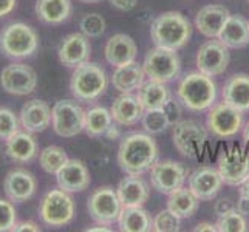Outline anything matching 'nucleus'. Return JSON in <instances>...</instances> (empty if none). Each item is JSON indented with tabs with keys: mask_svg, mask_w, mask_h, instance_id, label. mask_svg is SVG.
<instances>
[{
	"mask_svg": "<svg viewBox=\"0 0 249 232\" xmlns=\"http://www.w3.org/2000/svg\"><path fill=\"white\" fill-rule=\"evenodd\" d=\"M158 144L147 133L125 135L118 149V164L132 177H141L158 161Z\"/></svg>",
	"mask_w": 249,
	"mask_h": 232,
	"instance_id": "obj_1",
	"label": "nucleus"
},
{
	"mask_svg": "<svg viewBox=\"0 0 249 232\" xmlns=\"http://www.w3.org/2000/svg\"><path fill=\"white\" fill-rule=\"evenodd\" d=\"M192 36V27L186 17L178 11L160 14L150 27V37L157 47L170 50L183 48Z\"/></svg>",
	"mask_w": 249,
	"mask_h": 232,
	"instance_id": "obj_2",
	"label": "nucleus"
},
{
	"mask_svg": "<svg viewBox=\"0 0 249 232\" xmlns=\"http://www.w3.org/2000/svg\"><path fill=\"white\" fill-rule=\"evenodd\" d=\"M179 102L192 111H204L215 104L217 87L212 77L201 71L186 74L178 85Z\"/></svg>",
	"mask_w": 249,
	"mask_h": 232,
	"instance_id": "obj_3",
	"label": "nucleus"
},
{
	"mask_svg": "<svg viewBox=\"0 0 249 232\" xmlns=\"http://www.w3.org/2000/svg\"><path fill=\"white\" fill-rule=\"evenodd\" d=\"M108 87L106 70L96 62H84L73 70L70 90L76 101L91 102L104 94Z\"/></svg>",
	"mask_w": 249,
	"mask_h": 232,
	"instance_id": "obj_4",
	"label": "nucleus"
},
{
	"mask_svg": "<svg viewBox=\"0 0 249 232\" xmlns=\"http://www.w3.org/2000/svg\"><path fill=\"white\" fill-rule=\"evenodd\" d=\"M39 48V36L30 25L13 22L0 31V51L10 59L20 61L33 56Z\"/></svg>",
	"mask_w": 249,
	"mask_h": 232,
	"instance_id": "obj_5",
	"label": "nucleus"
},
{
	"mask_svg": "<svg viewBox=\"0 0 249 232\" xmlns=\"http://www.w3.org/2000/svg\"><path fill=\"white\" fill-rule=\"evenodd\" d=\"M39 217L42 223L51 228H62L74 218V201L70 192L64 189H51L39 204Z\"/></svg>",
	"mask_w": 249,
	"mask_h": 232,
	"instance_id": "obj_6",
	"label": "nucleus"
},
{
	"mask_svg": "<svg viewBox=\"0 0 249 232\" xmlns=\"http://www.w3.org/2000/svg\"><path fill=\"white\" fill-rule=\"evenodd\" d=\"M142 70L149 81L167 84L178 77L181 64H179V57L175 50L155 47L145 54Z\"/></svg>",
	"mask_w": 249,
	"mask_h": 232,
	"instance_id": "obj_7",
	"label": "nucleus"
},
{
	"mask_svg": "<svg viewBox=\"0 0 249 232\" xmlns=\"http://www.w3.org/2000/svg\"><path fill=\"white\" fill-rule=\"evenodd\" d=\"M85 111L74 99H61L51 108V125L56 135L73 138L84 130Z\"/></svg>",
	"mask_w": 249,
	"mask_h": 232,
	"instance_id": "obj_8",
	"label": "nucleus"
},
{
	"mask_svg": "<svg viewBox=\"0 0 249 232\" xmlns=\"http://www.w3.org/2000/svg\"><path fill=\"white\" fill-rule=\"evenodd\" d=\"M175 149L186 158L201 157L204 144L208 141V130L194 119H184L174 124L172 130Z\"/></svg>",
	"mask_w": 249,
	"mask_h": 232,
	"instance_id": "obj_9",
	"label": "nucleus"
},
{
	"mask_svg": "<svg viewBox=\"0 0 249 232\" xmlns=\"http://www.w3.org/2000/svg\"><path fill=\"white\" fill-rule=\"evenodd\" d=\"M87 209L93 221H96L98 225L110 226L121 215L123 203L113 187L102 186L89 196Z\"/></svg>",
	"mask_w": 249,
	"mask_h": 232,
	"instance_id": "obj_10",
	"label": "nucleus"
},
{
	"mask_svg": "<svg viewBox=\"0 0 249 232\" xmlns=\"http://www.w3.org/2000/svg\"><path fill=\"white\" fill-rule=\"evenodd\" d=\"M0 85L13 96H27L37 87L36 71L27 64L13 62L6 65L0 73Z\"/></svg>",
	"mask_w": 249,
	"mask_h": 232,
	"instance_id": "obj_11",
	"label": "nucleus"
},
{
	"mask_svg": "<svg viewBox=\"0 0 249 232\" xmlns=\"http://www.w3.org/2000/svg\"><path fill=\"white\" fill-rule=\"evenodd\" d=\"M243 127V111L234 108L228 102L213 104L209 108L208 128L220 138H232Z\"/></svg>",
	"mask_w": 249,
	"mask_h": 232,
	"instance_id": "obj_12",
	"label": "nucleus"
},
{
	"mask_svg": "<svg viewBox=\"0 0 249 232\" xmlns=\"http://www.w3.org/2000/svg\"><path fill=\"white\" fill-rule=\"evenodd\" d=\"M187 177L186 169L177 161H157L150 169V183L158 192L170 195L184 186Z\"/></svg>",
	"mask_w": 249,
	"mask_h": 232,
	"instance_id": "obj_13",
	"label": "nucleus"
},
{
	"mask_svg": "<svg viewBox=\"0 0 249 232\" xmlns=\"http://www.w3.org/2000/svg\"><path fill=\"white\" fill-rule=\"evenodd\" d=\"M229 50L220 40H208L200 47L196 53V67L198 71L211 77L220 76L226 71L229 65Z\"/></svg>",
	"mask_w": 249,
	"mask_h": 232,
	"instance_id": "obj_14",
	"label": "nucleus"
},
{
	"mask_svg": "<svg viewBox=\"0 0 249 232\" xmlns=\"http://www.w3.org/2000/svg\"><path fill=\"white\" fill-rule=\"evenodd\" d=\"M218 172L223 183L240 186L249 177V153L248 150H223L218 158Z\"/></svg>",
	"mask_w": 249,
	"mask_h": 232,
	"instance_id": "obj_15",
	"label": "nucleus"
},
{
	"mask_svg": "<svg viewBox=\"0 0 249 232\" xmlns=\"http://www.w3.org/2000/svg\"><path fill=\"white\" fill-rule=\"evenodd\" d=\"M91 47L89 37L82 33H71L65 36L57 48V57L62 65L76 68L78 65L90 61Z\"/></svg>",
	"mask_w": 249,
	"mask_h": 232,
	"instance_id": "obj_16",
	"label": "nucleus"
},
{
	"mask_svg": "<svg viewBox=\"0 0 249 232\" xmlns=\"http://www.w3.org/2000/svg\"><path fill=\"white\" fill-rule=\"evenodd\" d=\"M37 181L27 169H13L6 174L3 191L8 200L13 203H25L36 194Z\"/></svg>",
	"mask_w": 249,
	"mask_h": 232,
	"instance_id": "obj_17",
	"label": "nucleus"
},
{
	"mask_svg": "<svg viewBox=\"0 0 249 232\" xmlns=\"http://www.w3.org/2000/svg\"><path fill=\"white\" fill-rule=\"evenodd\" d=\"M223 186V178L218 169L198 167L189 177V189L200 201H209L215 198Z\"/></svg>",
	"mask_w": 249,
	"mask_h": 232,
	"instance_id": "obj_18",
	"label": "nucleus"
},
{
	"mask_svg": "<svg viewBox=\"0 0 249 232\" xmlns=\"http://www.w3.org/2000/svg\"><path fill=\"white\" fill-rule=\"evenodd\" d=\"M56 181L57 186L64 189V191L74 194L85 191L90 186L91 178L87 166L81 160L68 158L65 164L56 174Z\"/></svg>",
	"mask_w": 249,
	"mask_h": 232,
	"instance_id": "obj_19",
	"label": "nucleus"
},
{
	"mask_svg": "<svg viewBox=\"0 0 249 232\" xmlns=\"http://www.w3.org/2000/svg\"><path fill=\"white\" fill-rule=\"evenodd\" d=\"M20 127L30 133H40L51 124V108L45 101L31 99L25 102L19 113Z\"/></svg>",
	"mask_w": 249,
	"mask_h": 232,
	"instance_id": "obj_20",
	"label": "nucleus"
},
{
	"mask_svg": "<svg viewBox=\"0 0 249 232\" xmlns=\"http://www.w3.org/2000/svg\"><path fill=\"white\" fill-rule=\"evenodd\" d=\"M104 53L110 65L121 67L135 62L136 54H138V48H136L135 40L130 36L119 33L108 39Z\"/></svg>",
	"mask_w": 249,
	"mask_h": 232,
	"instance_id": "obj_21",
	"label": "nucleus"
},
{
	"mask_svg": "<svg viewBox=\"0 0 249 232\" xmlns=\"http://www.w3.org/2000/svg\"><path fill=\"white\" fill-rule=\"evenodd\" d=\"M110 111L113 121L119 125H133L141 121L145 110L138 96L130 93H123L121 96L113 101Z\"/></svg>",
	"mask_w": 249,
	"mask_h": 232,
	"instance_id": "obj_22",
	"label": "nucleus"
},
{
	"mask_svg": "<svg viewBox=\"0 0 249 232\" xmlns=\"http://www.w3.org/2000/svg\"><path fill=\"white\" fill-rule=\"evenodd\" d=\"M229 16L231 13L228 11V8H225L223 5L203 6L201 10L196 13L195 27L206 37H211V39L218 37L223 23L226 22Z\"/></svg>",
	"mask_w": 249,
	"mask_h": 232,
	"instance_id": "obj_23",
	"label": "nucleus"
},
{
	"mask_svg": "<svg viewBox=\"0 0 249 232\" xmlns=\"http://www.w3.org/2000/svg\"><path fill=\"white\" fill-rule=\"evenodd\" d=\"M218 40L228 48H243L249 44V22L238 14H231L218 34Z\"/></svg>",
	"mask_w": 249,
	"mask_h": 232,
	"instance_id": "obj_24",
	"label": "nucleus"
},
{
	"mask_svg": "<svg viewBox=\"0 0 249 232\" xmlns=\"http://www.w3.org/2000/svg\"><path fill=\"white\" fill-rule=\"evenodd\" d=\"M223 101L240 111L249 110V74L237 73L223 87Z\"/></svg>",
	"mask_w": 249,
	"mask_h": 232,
	"instance_id": "obj_25",
	"label": "nucleus"
},
{
	"mask_svg": "<svg viewBox=\"0 0 249 232\" xmlns=\"http://www.w3.org/2000/svg\"><path fill=\"white\" fill-rule=\"evenodd\" d=\"M37 19L45 25H62L70 19L73 5L71 0H37L34 6Z\"/></svg>",
	"mask_w": 249,
	"mask_h": 232,
	"instance_id": "obj_26",
	"label": "nucleus"
},
{
	"mask_svg": "<svg viewBox=\"0 0 249 232\" xmlns=\"http://www.w3.org/2000/svg\"><path fill=\"white\" fill-rule=\"evenodd\" d=\"M6 155L14 162H30L37 155V143L34 140L33 133L27 130H19L6 141Z\"/></svg>",
	"mask_w": 249,
	"mask_h": 232,
	"instance_id": "obj_27",
	"label": "nucleus"
},
{
	"mask_svg": "<svg viewBox=\"0 0 249 232\" xmlns=\"http://www.w3.org/2000/svg\"><path fill=\"white\" fill-rule=\"evenodd\" d=\"M145 73L142 70V65L138 62H130L127 65L116 67L111 76V84L119 93H132L138 90L144 84Z\"/></svg>",
	"mask_w": 249,
	"mask_h": 232,
	"instance_id": "obj_28",
	"label": "nucleus"
},
{
	"mask_svg": "<svg viewBox=\"0 0 249 232\" xmlns=\"http://www.w3.org/2000/svg\"><path fill=\"white\" fill-rule=\"evenodd\" d=\"M116 192L123 208L127 206H142L149 198V187L140 177L128 175L119 181Z\"/></svg>",
	"mask_w": 249,
	"mask_h": 232,
	"instance_id": "obj_29",
	"label": "nucleus"
},
{
	"mask_svg": "<svg viewBox=\"0 0 249 232\" xmlns=\"http://www.w3.org/2000/svg\"><path fill=\"white\" fill-rule=\"evenodd\" d=\"M118 225L123 232H150L153 231V218L142 206H127L121 211Z\"/></svg>",
	"mask_w": 249,
	"mask_h": 232,
	"instance_id": "obj_30",
	"label": "nucleus"
},
{
	"mask_svg": "<svg viewBox=\"0 0 249 232\" xmlns=\"http://www.w3.org/2000/svg\"><path fill=\"white\" fill-rule=\"evenodd\" d=\"M138 99L144 110H155V108H166L170 104V91L166 84L149 81L142 84L138 89Z\"/></svg>",
	"mask_w": 249,
	"mask_h": 232,
	"instance_id": "obj_31",
	"label": "nucleus"
},
{
	"mask_svg": "<svg viewBox=\"0 0 249 232\" xmlns=\"http://www.w3.org/2000/svg\"><path fill=\"white\" fill-rule=\"evenodd\" d=\"M198 201L200 200L192 194L191 189L181 187L169 195L167 209L179 218H191L198 209Z\"/></svg>",
	"mask_w": 249,
	"mask_h": 232,
	"instance_id": "obj_32",
	"label": "nucleus"
},
{
	"mask_svg": "<svg viewBox=\"0 0 249 232\" xmlns=\"http://www.w3.org/2000/svg\"><path fill=\"white\" fill-rule=\"evenodd\" d=\"M111 121H113V116H111L110 110L106 107H93L85 111L84 130L91 138H98V136L106 135L111 125Z\"/></svg>",
	"mask_w": 249,
	"mask_h": 232,
	"instance_id": "obj_33",
	"label": "nucleus"
},
{
	"mask_svg": "<svg viewBox=\"0 0 249 232\" xmlns=\"http://www.w3.org/2000/svg\"><path fill=\"white\" fill-rule=\"evenodd\" d=\"M68 157L67 152L59 147V145H47L40 150L39 153V164L44 169L47 174H53L56 175L59 169H61L65 162H67Z\"/></svg>",
	"mask_w": 249,
	"mask_h": 232,
	"instance_id": "obj_34",
	"label": "nucleus"
},
{
	"mask_svg": "<svg viewBox=\"0 0 249 232\" xmlns=\"http://www.w3.org/2000/svg\"><path fill=\"white\" fill-rule=\"evenodd\" d=\"M142 127L149 135H158L172 125L170 115L166 108H155V110H145L142 116Z\"/></svg>",
	"mask_w": 249,
	"mask_h": 232,
	"instance_id": "obj_35",
	"label": "nucleus"
},
{
	"mask_svg": "<svg viewBox=\"0 0 249 232\" xmlns=\"http://www.w3.org/2000/svg\"><path fill=\"white\" fill-rule=\"evenodd\" d=\"M217 229L220 232H248L249 226L243 214L238 212L237 208H234L220 215L217 221Z\"/></svg>",
	"mask_w": 249,
	"mask_h": 232,
	"instance_id": "obj_36",
	"label": "nucleus"
},
{
	"mask_svg": "<svg viewBox=\"0 0 249 232\" xmlns=\"http://www.w3.org/2000/svg\"><path fill=\"white\" fill-rule=\"evenodd\" d=\"M20 121L13 110L2 107L0 108V141H8L13 135L20 130Z\"/></svg>",
	"mask_w": 249,
	"mask_h": 232,
	"instance_id": "obj_37",
	"label": "nucleus"
},
{
	"mask_svg": "<svg viewBox=\"0 0 249 232\" xmlns=\"http://www.w3.org/2000/svg\"><path fill=\"white\" fill-rule=\"evenodd\" d=\"M81 33L85 34L89 39L101 37L106 31V19L98 13L85 14L79 22Z\"/></svg>",
	"mask_w": 249,
	"mask_h": 232,
	"instance_id": "obj_38",
	"label": "nucleus"
},
{
	"mask_svg": "<svg viewBox=\"0 0 249 232\" xmlns=\"http://www.w3.org/2000/svg\"><path fill=\"white\" fill-rule=\"evenodd\" d=\"M17 211L11 200L0 198V232L14 231L17 225Z\"/></svg>",
	"mask_w": 249,
	"mask_h": 232,
	"instance_id": "obj_39",
	"label": "nucleus"
},
{
	"mask_svg": "<svg viewBox=\"0 0 249 232\" xmlns=\"http://www.w3.org/2000/svg\"><path fill=\"white\" fill-rule=\"evenodd\" d=\"M179 217H177L174 212L164 209L157 214L153 218V231L157 232H178L179 231Z\"/></svg>",
	"mask_w": 249,
	"mask_h": 232,
	"instance_id": "obj_40",
	"label": "nucleus"
},
{
	"mask_svg": "<svg viewBox=\"0 0 249 232\" xmlns=\"http://www.w3.org/2000/svg\"><path fill=\"white\" fill-rule=\"evenodd\" d=\"M110 3L121 11H130L136 6L138 0H110Z\"/></svg>",
	"mask_w": 249,
	"mask_h": 232,
	"instance_id": "obj_41",
	"label": "nucleus"
},
{
	"mask_svg": "<svg viewBox=\"0 0 249 232\" xmlns=\"http://www.w3.org/2000/svg\"><path fill=\"white\" fill-rule=\"evenodd\" d=\"M235 206L231 203V200L229 198H221V200H218L217 203H215V214L220 217V215H223V214H226L228 211H231V209H234Z\"/></svg>",
	"mask_w": 249,
	"mask_h": 232,
	"instance_id": "obj_42",
	"label": "nucleus"
},
{
	"mask_svg": "<svg viewBox=\"0 0 249 232\" xmlns=\"http://www.w3.org/2000/svg\"><path fill=\"white\" fill-rule=\"evenodd\" d=\"M14 231H16V232H27V231L39 232L40 228H39L34 221H17V225L14 226Z\"/></svg>",
	"mask_w": 249,
	"mask_h": 232,
	"instance_id": "obj_43",
	"label": "nucleus"
},
{
	"mask_svg": "<svg viewBox=\"0 0 249 232\" xmlns=\"http://www.w3.org/2000/svg\"><path fill=\"white\" fill-rule=\"evenodd\" d=\"M17 0H0V19L6 17L8 14H11L16 8Z\"/></svg>",
	"mask_w": 249,
	"mask_h": 232,
	"instance_id": "obj_44",
	"label": "nucleus"
},
{
	"mask_svg": "<svg viewBox=\"0 0 249 232\" xmlns=\"http://www.w3.org/2000/svg\"><path fill=\"white\" fill-rule=\"evenodd\" d=\"M237 211L242 212L245 217H249V196H242L240 195V198L237 201Z\"/></svg>",
	"mask_w": 249,
	"mask_h": 232,
	"instance_id": "obj_45",
	"label": "nucleus"
},
{
	"mask_svg": "<svg viewBox=\"0 0 249 232\" xmlns=\"http://www.w3.org/2000/svg\"><path fill=\"white\" fill-rule=\"evenodd\" d=\"M215 231H218L217 225H212V223H198L194 228V232H215Z\"/></svg>",
	"mask_w": 249,
	"mask_h": 232,
	"instance_id": "obj_46",
	"label": "nucleus"
},
{
	"mask_svg": "<svg viewBox=\"0 0 249 232\" xmlns=\"http://www.w3.org/2000/svg\"><path fill=\"white\" fill-rule=\"evenodd\" d=\"M238 192H240V195H242V196H249V177L245 179L242 184H240Z\"/></svg>",
	"mask_w": 249,
	"mask_h": 232,
	"instance_id": "obj_47",
	"label": "nucleus"
},
{
	"mask_svg": "<svg viewBox=\"0 0 249 232\" xmlns=\"http://www.w3.org/2000/svg\"><path fill=\"white\" fill-rule=\"evenodd\" d=\"M106 135L108 136L110 140H115L116 136L119 135V132H118V128H116L115 125H110V128H108V130L106 132Z\"/></svg>",
	"mask_w": 249,
	"mask_h": 232,
	"instance_id": "obj_48",
	"label": "nucleus"
},
{
	"mask_svg": "<svg viewBox=\"0 0 249 232\" xmlns=\"http://www.w3.org/2000/svg\"><path fill=\"white\" fill-rule=\"evenodd\" d=\"M87 231H89V232H110L111 229L107 228L106 225H99L98 228H89Z\"/></svg>",
	"mask_w": 249,
	"mask_h": 232,
	"instance_id": "obj_49",
	"label": "nucleus"
},
{
	"mask_svg": "<svg viewBox=\"0 0 249 232\" xmlns=\"http://www.w3.org/2000/svg\"><path fill=\"white\" fill-rule=\"evenodd\" d=\"M243 138H245V141H246V143H249V123L246 124L245 130H243Z\"/></svg>",
	"mask_w": 249,
	"mask_h": 232,
	"instance_id": "obj_50",
	"label": "nucleus"
},
{
	"mask_svg": "<svg viewBox=\"0 0 249 232\" xmlns=\"http://www.w3.org/2000/svg\"><path fill=\"white\" fill-rule=\"evenodd\" d=\"M79 2H82V3H98V2H101V0H79Z\"/></svg>",
	"mask_w": 249,
	"mask_h": 232,
	"instance_id": "obj_51",
	"label": "nucleus"
},
{
	"mask_svg": "<svg viewBox=\"0 0 249 232\" xmlns=\"http://www.w3.org/2000/svg\"><path fill=\"white\" fill-rule=\"evenodd\" d=\"M248 3H249V0H248Z\"/></svg>",
	"mask_w": 249,
	"mask_h": 232,
	"instance_id": "obj_52",
	"label": "nucleus"
}]
</instances>
